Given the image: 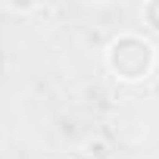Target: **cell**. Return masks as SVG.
Returning a JSON list of instances; mask_svg holds the SVG:
<instances>
[{"label":"cell","instance_id":"3957f363","mask_svg":"<svg viewBox=\"0 0 159 159\" xmlns=\"http://www.w3.org/2000/svg\"><path fill=\"white\" fill-rule=\"evenodd\" d=\"M84 150H88L91 156H106V143H103V140H94V137L84 140Z\"/></svg>","mask_w":159,"mask_h":159},{"label":"cell","instance_id":"7a4b0ae2","mask_svg":"<svg viewBox=\"0 0 159 159\" xmlns=\"http://www.w3.org/2000/svg\"><path fill=\"white\" fill-rule=\"evenodd\" d=\"M143 22H147L153 31H159V3H147V7H143Z\"/></svg>","mask_w":159,"mask_h":159},{"label":"cell","instance_id":"6da1fadb","mask_svg":"<svg viewBox=\"0 0 159 159\" xmlns=\"http://www.w3.org/2000/svg\"><path fill=\"white\" fill-rule=\"evenodd\" d=\"M106 59H109V69H112L119 78H125V81H140V78L150 75L156 53H153V44H147V41L137 38V41H134V53H125L122 44L112 41Z\"/></svg>","mask_w":159,"mask_h":159}]
</instances>
